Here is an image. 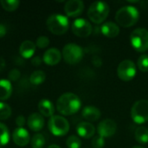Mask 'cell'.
I'll return each instance as SVG.
<instances>
[{
  "label": "cell",
  "instance_id": "cell-34",
  "mask_svg": "<svg viewBox=\"0 0 148 148\" xmlns=\"http://www.w3.org/2000/svg\"><path fill=\"white\" fill-rule=\"evenodd\" d=\"M31 63L34 66H39V65H41V63H42L41 57L40 56H34V58H32V60H31Z\"/></svg>",
  "mask_w": 148,
  "mask_h": 148
},
{
  "label": "cell",
  "instance_id": "cell-21",
  "mask_svg": "<svg viewBox=\"0 0 148 148\" xmlns=\"http://www.w3.org/2000/svg\"><path fill=\"white\" fill-rule=\"evenodd\" d=\"M12 94V85L9 80H0V101L8 100Z\"/></svg>",
  "mask_w": 148,
  "mask_h": 148
},
{
  "label": "cell",
  "instance_id": "cell-7",
  "mask_svg": "<svg viewBox=\"0 0 148 148\" xmlns=\"http://www.w3.org/2000/svg\"><path fill=\"white\" fill-rule=\"evenodd\" d=\"M83 49L75 43H68L62 49V57L64 61L71 65L80 62L83 58Z\"/></svg>",
  "mask_w": 148,
  "mask_h": 148
},
{
  "label": "cell",
  "instance_id": "cell-30",
  "mask_svg": "<svg viewBox=\"0 0 148 148\" xmlns=\"http://www.w3.org/2000/svg\"><path fill=\"white\" fill-rule=\"evenodd\" d=\"M91 144L94 148H103L105 146V139L100 135L95 136L92 140Z\"/></svg>",
  "mask_w": 148,
  "mask_h": 148
},
{
  "label": "cell",
  "instance_id": "cell-33",
  "mask_svg": "<svg viewBox=\"0 0 148 148\" xmlns=\"http://www.w3.org/2000/svg\"><path fill=\"white\" fill-rule=\"evenodd\" d=\"M25 122H26V120L23 115H19L16 119V124L18 127H23L24 126Z\"/></svg>",
  "mask_w": 148,
  "mask_h": 148
},
{
  "label": "cell",
  "instance_id": "cell-27",
  "mask_svg": "<svg viewBox=\"0 0 148 148\" xmlns=\"http://www.w3.org/2000/svg\"><path fill=\"white\" fill-rule=\"evenodd\" d=\"M10 115H11L10 107L6 103L0 101V120L1 121L7 120L10 117Z\"/></svg>",
  "mask_w": 148,
  "mask_h": 148
},
{
  "label": "cell",
  "instance_id": "cell-31",
  "mask_svg": "<svg viewBox=\"0 0 148 148\" xmlns=\"http://www.w3.org/2000/svg\"><path fill=\"white\" fill-rule=\"evenodd\" d=\"M49 39L47 36H41L36 39V45L39 48V49H45L49 46Z\"/></svg>",
  "mask_w": 148,
  "mask_h": 148
},
{
  "label": "cell",
  "instance_id": "cell-25",
  "mask_svg": "<svg viewBox=\"0 0 148 148\" xmlns=\"http://www.w3.org/2000/svg\"><path fill=\"white\" fill-rule=\"evenodd\" d=\"M32 148H42L45 145V138L42 134H36L30 139Z\"/></svg>",
  "mask_w": 148,
  "mask_h": 148
},
{
  "label": "cell",
  "instance_id": "cell-17",
  "mask_svg": "<svg viewBox=\"0 0 148 148\" xmlns=\"http://www.w3.org/2000/svg\"><path fill=\"white\" fill-rule=\"evenodd\" d=\"M36 52V44L30 40L23 41L19 47L20 56L23 58H31Z\"/></svg>",
  "mask_w": 148,
  "mask_h": 148
},
{
  "label": "cell",
  "instance_id": "cell-37",
  "mask_svg": "<svg viewBox=\"0 0 148 148\" xmlns=\"http://www.w3.org/2000/svg\"><path fill=\"white\" fill-rule=\"evenodd\" d=\"M132 148H144V147H132Z\"/></svg>",
  "mask_w": 148,
  "mask_h": 148
},
{
  "label": "cell",
  "instance_id": "cell-28",
  "mask_svg": "<svg viewBox=\"0 0 148 148\" xmlns=\"http://www.w3.org/2000/svg\"><path fill=\"white\" fill-rule=\"evenodd\" d=\"M66 145L68 148H81L82 141L79 137L75 135H71L67 139Z\"/></svg>",
  "mask_w": 148,
  "mask_h": 148
},
{
  "label": "cell",
  "instance_id": "cell-16",
  "mask_svg": "<svg viewBox=\"0 0 148 148\" xmlns=\"http://www.w3.org/2000/svg\"><path fill=\"white\" fill-rule=\"evenodd\" d=\"M76 132L80 137L84 139H90L95 134V127L89 122H81L76 127Z\"/></svg>",
  "mask_w": 148,
  "mask_h": 148
},
{
  "label": "cell",
  "instance_id": "cell-3",
  "mask_svg": "<svg viewBox=\"0 0 148 148\" xmlns=\"http://www.w3.org/2000/svg\"><path fill=\"white\" fill-rule=\"evenodd\" d=\"M109 14V6L102 1H95L90 4L88 10V16L94 23L100 24L103 23Z\"/></svg>",
  "mask_w": 148,
  "mask_h": 148
},
{
  "label": "cell",
  "instance_id": "cell-36",
  "mask_svg": "<svg viewBox=\"0 0 148 148\" xmlns=\"http://www.w3.org/2000/svg\"><path fill=\"white\" fill-rule=\"evenodd\" d=\"M48 148H61L59 146H57V145H51V146H49Z\"/></svg>",
  "mask_w": 148,
  "mask_h": 148
},
{
  "label": "cell",
  "instance_id": "cell-12",
  "mask_svg": "<svg viewBox=\"0 0 148 148\" xmlns=\"http://www.w3.org/2000/svg\"><path fill=\"white\" fill-rule=\"evenodd\" d=\"M84 10V3L81 0H69L65 3L64 11L68 16L76 17L80 16Z\"/></svg>",
  "mask_w": 148,
  "mask_h": 148
},
{
  "label": "cell",
  "instance_id": "cell-32",
  "mask_svg": "<svg viewBox=\"0 0 148 148\" xmlns=\"http://www.w3.org/2000/svg\"><path fill=\"white\" fill-rule=\"evenodd\" d=\"M20 75H21V73H20V71H19L18 69H11V70L10 71L9 75H8L9 79H10V81H13V82L16 81V80L20 77Z\"/></svg>",
  "mask_w": 148,
  "mask_h": 148
},
{
  "label": "cell",
  "instance_id": "cell-19",
  "mask_svg": "<svg viewBox=\"0 0 148 148\" xmlns=\"http://www.w3.org/2000/svg\"><path fill=\"white\" fill-rule=\"evenodd\" d=\"M38 110L42 116L52 117L55 113V107L49 100L42 99L38 103Z\"/></svg>",
  "mask_w": 148,
  "mask_h": 148
},
{
  "label": "cell",
  "instance_id": "cell-20",
  "mask_svg": "<svg viewBox=\"0 0 148 148\" xmlns=\"http://www.w3.org/2000/svg\"><path fill=\"white\" fill-rule=\"evenodd\" d=\"M82 117L88 121H96L101 117V111L99 108L93 107V106H88L85 107L82 113Z\"/></svg>",
  "mask_w": 148,
  "mask_h": 148
},
{
  "label": "cell",
  "instance_id": "cell-35",
  "mask_svg": "<svg viewBox=\"0 0 148 148\" xmlns=\"http://www.w3.org/2000/svg\"><path fill=\"white\" fill-rule=\"evenodd\" d=\"M6 33H7L6 27H5L3 24L0 23V38H1V37H3V36L6 35Z\"/></svg>",
  "mask_w": 148,
  "mask_h": 148
},
{
  "label": "cell",
  "instance_id": "cell-14",
  "mask_svg": "<svg viewBox=\"0 0 148 148\" xmlns=\"http://www.w3.org/2000/svg\"><path fill=\"white\" fill-rule=\"evenodd\" d=\"M44 118L43 116L39 113H33L31 114L28 120H27V125L29 127L30 130L34 132H39L41 131L44 127Z\"/></svg>",
  "mask_w": 148,
  "mask_h": 148
},
{
  "label": "cell",
  "instance_id": "cell-10",
  "mask_svg": "<svg viewBox=\"0 0 148 148\" xmlns=\"http://www.w3.org/2000/svg\"><path fill=\"white\" fill-rule=\"evenodd\" d=\"M72 32L79 37H88L93 31L91 23L84 18L75 19L71 26Z\"/></svg>",
  "mask_w": 148,
  "mask_h": 148
},
{
  "label": "cell",
  "instance_id": "cell-5",
  "mask_svg": "<svg viewBox=\"0 0 148 148\" xmlns=\"http://www.w3.org/2000/svg\"><path fill=\"white\" fill-rule=\"evenodd\" d=\"M130 42L133 48L140 53L148 50V30L145 28H137L130 35Z\"/></svg>",
  "mask_w": 148,
  "mask_h": 148
},
{
  "label": "cell",
  "instance_id": "cell-18",
  "mask_svg": "<svg viewBox=\"0 0 148 148\" xmlns=\"http://www.w3.org/2000/svg\"><path fill=\"white\" fill-rule=\"evenodd\" d=\"M101 31L105 36L109 38H114L120 34V27L115 23L107 22L101 26Z\"/></svg>",
  "mask_w": 148,
  "mask_h": 148
},
{
  "label": "cell",
  "instance_id": "cell-9",
  "mask_svg": "<svg viewBox=\"0 0 148 148\" xmlns=\"http://www.w3.org/2000/svg\"><path fill=\"white\" fill-rule=\"evenodd\" d=\"M136 70V66L133 61L124 60L118 65L117 75L121 80L124 82H129L135 77Z\"/></svg>",
  "mask_w": 148,
  "mask_h": 148
},
{
  "label": "cell",
  "instance_id": "cell-6",
  "mask_svg": "<svg viewBox=\"0 0 148 148\" xmlns=\"http://www.w3.org/2000/svg\"><path fill=\"white\" fill-rule=\"evenodd\" d=\"M48 127L55 136H64L69 131V123L61 115H53L49 120Z\"/></svg>",
  "mask_w": 148,
  "mask_h": 148
},
{
  "label": "cell",
  "instance_id": "cell-38",
  "mask_svg": "<svg viewBox=\"0 0 148 148\" xmlns=\"http://www.w3.org/2000/svg\"><path fill=\"white\" fill-rule=\"evenodd\" d=\"M0 148H2V147H0Z\"/></svg>",
  "mask_w": 148,
  "mask_h": 148
},
{
  "label": "cell",
  "instance_id": "cell-23",
  "mask_svg": "<svg viewBox=\"0 0 148 148\" xmlns=\"http://www.w3.org/2000/svg\"><path fill=\"white\" fill-rule=\"evenodd\" d=\"M46 79V75L42 70H36L29 76V82L33 85H40Z\"/></svg>",
  "mask_w": 148,
  "mask_h": 148
},
{
  "label": "cell",
  "instance_id": "cell-1",
  "mask_svg": "<svg viewBox=\"0 0 148 148\" xmlns=\"http://www.w3.org/2000/svg\"><path fill=\"white\" fill-rule=\"evenodd\" d=\"M82 106L80 98L73 93L62 95L56 101L57 111L63 115H72L77 113Z\"/></svg>",
  "mask_w": 148,
  "mask_h": 148
},
{
  "label": "cell",
  "instance_id": "cell-4",
  "mask_svg": "<svg viewBox=\"0 0 148 148\" xmlns=\"http://www.w3.org/2000/svg\"><path fill=\"white\" fill-rule=\"evenodd\" d=\"M46 25L48 29L57 36L65 34L69 28V22L67 16L60 14H53L47 19Z\"/></svg>",
  "mask_w": 148,
  "mask_h": 148
},
{
  "label": "cell",
  "instance_id": "cell-24",
  "mask_svg": "<svg viewBox=\"0 0 148 148\" xmlns=\"http://www.w3.org/2000/svg\"><path fill=\"white\" fill-rule=\"evenodd\" d=\"M10 140V132L8 127L0 122V147L6 146Z\"/></svg>",
  "mask_w": 148,
  "mask_h": 148
},
{
  "label": "cell",
  "instance_id": "cell-13",
  "mask_svg": "<svg viewBox=\"0 0 148 148\" xmlns=\"http://www.w3.org/2000/svg\"><path fill=\"white\" fill-rule=\"evenodd\" d=\"M13 142L18 147H25L30 141L29 132L23 127H17L12 134Z\"/></svg>",
  "mask_w": 148,
  "mask_h": 148
},
{
  "label": "cell",
  "instance_id": "cell-22",
  "mask_svg": "<svg viewBox=\"0 0 148 148\" xmlns=\"http://www.w3.org/2000/svg\"><path fill=\"white\" fill-rule=\"evenodd\" d=\"M134 137L140 144H147L148 143V129L142 126L137 127L134 132Z\"/></svg>",
  "mask_w": 148,
  "mask_h": 148
},
{
  "label": "cell",
  "instance_id": "cell-15",
  "mask_svg": "<svg viewBox=\"0 0 148 148\" xmlns=\"http://www.w3.org/2000/svg\"><path fill=\"white\" fill-rule=\"evenodd\" d=\"M62 59V54L59 49L56 48H51L45 51L42 56L43 62L49 66L56 65L60 62Z\"/></svg>",
  "mask_w": 148,
  "mask_h": 148
},
{
  "label": "cell",
  "instance_id": "cell-2",
  "mask_svg": "<svg viewBox=\"0 0 148 148\" xmlns=\"http://www.w3.org/2000/svg\"><path fill=\"white\" fill-rule=\"evenodd\" d=\"M140 18L139 10L132 5L123 6L119 9L115 14V20L117 23L124 28L134 26Z\"/></svg>",
  "mask_w": 148,
  "mask_h": 148
},
{
  "label": "cell",
  "instance_id": "cell-8",
  "mask_svg": "<svg viewBox=\"0 0 148 148\" xmlns=\"http://www.w3.org/2000/svg\"><path fill=\"white\" fill-rule=\"evenodd\" d=\"M131 117L136 124H143L148 121V101L140 100L134 102L131 109Z\"/></svg>",
  "mask_w": 148,
  "mask_h": 148
},
{
  "label": "cell",
  "instance_id": "cell-11",
  "mask_svg": "<svg viewBox=\"0 0 148 148\" xmlns=\"http://www.w3.org/2000/svg\"><path fill=\"white\" fill-rule=\"evenodd\" d=\"M117 131V124L114 120L105 119L101 121L97 127L98 135L103 138H110L115 134Z\"/></svg>",
  "mask_w": 148,
  "mask_h": 148
},
{
  "label": "cell",
  "instance_id": "cell-29",
  "mask_svg": "<svg viewBox=\"0 0 148 148\" xmlns=\"http://www.w3.org/2000/svg\"><path fill=\"white\" fill-rule=\"evenodd\" d=\"M138 68L142 72H148V55H141L137 62Z\"/></svg>",
  "mask_w": 148,
  "mask_h": 148
},
{
  "label": "cell",
  "instance_id": "cell-26",
  "mask_svg": "<svg viewBox=\"0 0 148 148\" xmlns=\"http://www.w3.org/2000/svg\"><path fill=\"white\" fill-rule=\"evenodd\" d=\"M0 3L3 10L7 11H14L18 8L20 2L17 0H2Z\"/></svg>",
  "mask_w": 148,
  "mask_h": 148
}]
</instances>
